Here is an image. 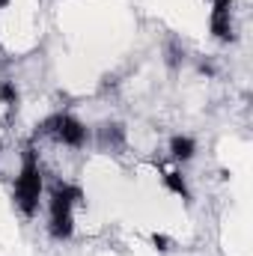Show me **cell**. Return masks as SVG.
Listing matches in <instances>:
<instances>
[{"mask_svg": "<svg viewBox=\"0 0 253 256\" xmlns=\"http://www.w3.org/2000/svg\"><path fill=\"white\" fill-rule=\"evenodd\" d=\"M9 6V0H0V9H6Z\"/></svg>", "mask_w": 253, "mask_h": 256, "instance_id": "8fae6325", "label": "cell"}, {"mask_svg": "<svg viewBox=\"0 0 253 256\" xmlns=\"http://www.w3.org/2000/svg\"><path fill=\"white\" fill-rule=\"evenodd\" d=\"M39 134H48L51 140L63 143L68 149H84L86 140H90L86 126H84L78 116H72V114H51V116L39 126Z\"/></svg>", "mask_w": 253, "mask_h": 256, "instance_id": "3957f363", "label": "cell"}, {"mask_svg": "<svg viewBox=\"0 0 253 256\" xmlns=\"http://www.w3.org/2000/svg\"><path fill=\"white\" fill-rule=\"evenodd\" d=\"M170 155H173V161H179V164H185L190 161L194 155H196V143L185 137V134H176L173 140H170Z\"/></svg>", "mask_w": 253, "mask_h": 256, "instance_id": "8992f818", "label": "cell"}, {"mask_svg": "<svg viewBox=\"0 0 253 256\" xmlns=\"http://www.w3.org/2000/svg\"><path fill=\"white\" fill-rule=\"evenodd\" d=\"M152 248H155L158 254H167V250L173 248V242H170L167 236H161V232H155V236H152Z\"/></svg>", "mask_w": 253, "mask_h": 256, "instance_id": "30bf717a", "label": "cell"}, {"mask_svg": "<svg viewBox=\"0 0 253 256\" xmlns=\"http://www.w3.org/2000/svg\"><path fill=\"white\" fill-rule=\"evenodd\" d=\"M84 202V191L68 182H54L48 191V232L54 242H68L74 236V206Z\"/></svg>", "mask_w": 253, "mask_h": 256, "instance_id": "6da1fadb", "label": "cell"}, {"mask_svg": "<svg viewBox=\"0 0 253 256\" xmlns=\"http://www.w3.org/2000/svg\"><path fill=\"white\" fill-rule=\"evenodd\" d=\"M42 191H45V179H42V167H39V152L30 143L24 149V161H21L18 179H15V206L21 208L24 218H33L39 212Z\"/></svg>", "mask_w": 253, "mask_h": 256, "instance_id": "7a4b0ae2", "label": "cell"}, {"mask_svg": "<svg viewBox=\"0 0 253 256\" xmlns=\"http://www.w3.org/2000/svg\"><path fill=\"white\" fill-rule=\"evenodd\" d=\"M208 3H212V0H208Z\"/></svg>", "mask_w": 253, "mask_h": 256, "instance_id": "7c38bea8", "label": "cell"}, {"mask_svg": "<svg viewBox=\"0 0 253 256\" xmlns=\"http://www.w3.org/2000/svg\"><path fill=\"white\" fill-rule=\"evenodd\" d=\"M0 102L9 108V114H15V110H18L21 96H18V86H15L12 80H0Z\"/></svg>", "mask_w": 253, "mask_h": 256, "instance_id": "ba28073f", "label": "cell"}, {"mask_svg": "<svg viewBox=\"0 0 253 256\" xmlns=\"http://www.w3.org/2000/svg\"><path fill=\"white\" fill-rule=\"evenodd\" d=\"M161 179H164V188L170 194H176V196H182L185 202H190V188H188V182H185V176H182L179 170H167Z\"/></svg>", "mask_w": 253, "mask_h": 256, "instance_id": "52a82bcc", "label": "cell"}, {"mask_svg": "<svg viewBox=\"0 0 253 256\" xmlns=\"http://www.w3.org/2000/svg\"><path fill=\"white\" fill-rule=\"evenodd\" d=\"M182 63H185V48L173 39V42L167 45V66H170V68H179Z\"/></svg>", "mask_w": 253, "mask_h": 256, "instance_id": "9c48e42d", "label": "cell"}, {"mask_svg": "<svg viewBox=\"0 0 253 256\" xmlns=\"http://www.w3.org/2000/svg\"><path fill=\"white\" fill-rule=\"evenodd\" d=\"M232 6L236 0H212V36L218 42H236V27H232Z\"/></svg>", "mask_w": 253, "mask_h": 256, "instance_id": "277c9868", "label": "cell"}, {"mask_svg": "<svg viewBox=\"0 0 253 256\" xmlns=\"http://www.w3.org/2000/svg\"><path fill=\"white\" fill-rule=\"evenodd\" d=\"M96 140L102 149H122L126 146V126L122 122H102L96 128Z\"/></svg>", "mask_w": 253, "mask_h": 256, "instance_id": "5b68a950", "label": "cell"}]
</instances>
